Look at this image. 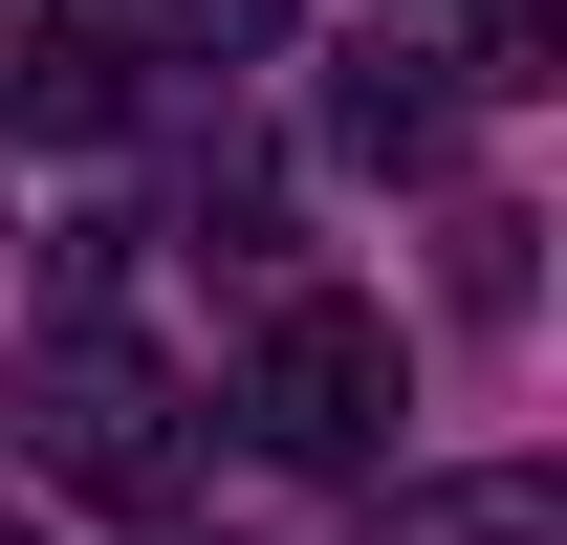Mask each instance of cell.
Returning <instances> with one entry per match:
<instances>
[{
    "label": "cell",
    "instance_id": "8992f818",
    "mask_svg": "<svg viewBox=\"0 0 567 545\" xmlns=\"http://www.w3.org/2000/svg\"><path fill=\"white\" fill-rule=\"evenodd\" d=\"M284 22H306V0H132V44H153V66H262Z\"/></svg>",
    "mask_w": 567,
    "mask_h": 545
},
{
    "label": "cell",
    "instance_id": "5b68a950",
    "mask_svg": "<svg viewBox=\"0 0 567 545\" xmlns=\"http://www.w3.org/2000/svg\"><path fill=\"white\" fill-rule=\"evenodd\" d=\"M328 132H350L371 175H415V153L458 132V88H436V66H350V110H328Z\"/></svg>",
    "mask_w": 567,
    "mask_h": 545
},
{
    "label": "cell",
    "instance_id": "7a4b0ae2",
    "mask_svg": "<svg viewBox=\"0 0 567 545\" xmlns=\"http://www.w3.org/2000/svg\"><path fill=\"white\" fill-rule=\"evenodd\" d=\"M22 436H44V480L66 502H175V459H197V393L153 371L132 328H44V371H22Z\"/></svg>",
    "mask_w": 567,
    "mask_h": 545
},
{
    "label": "cell",
    "instance_id": "52a82bcc",
    "mask_svg": "<svg viewBox=\"0 0 567 545\" xmlns=\"http://www.w3.org/2000/svg\"><path fill=\"white\" fill-rule=\"evenodd\" d=\"M0 545H44V524H22V502H0Z\"/></svg>",
    "mask_w": 567,
    "mask_h": 545
},
{
    "label": "cell",
    "instance_id": "3957f363",
    "mask_svg": "<svg viewBox=\"0 0 567 545\" xmlns=\"http://www.w3.org/2000/svg\"><path fill=\"white\" fill-rule=\"evenodd\" d=\"M371 545H567V480L546 459H458V480H393Z\"/></svg>",
    "mask_w": 567,
    "mask_h": 545
},
{
    "label": "cell",
    "instance_id": "277c9868",
    "mask_svg": "<svg viewBox=\"0 0 567 545\" xmlns=\"http://www.w3.org/2000/svg\"><path fill=\"white\" fill-rule=\"evenodd\" d=\"M110 110H132V88H110V44H87V22H0V132H110Z\"/></svg>",
    "mask_w": 567,
    "mask_h": 545
},
{
    "label": "cell",
    "instance_id": "6da1fadb",
    "mask_svg": "<svg viewBox=\"0 0 567 545\" xmlns=\"http://www.w3.org/2000/svg\"><path fill=\"white\" fill-rule=\"evenodd\" d=\"M393 414H415L393 306H350V284H284L262 328H240V436H262V459H371Z\"/></svg>",
    "mask_w": 567,
    "mask_h": 545
}]
</instances>
